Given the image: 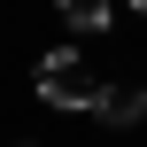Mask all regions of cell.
Listing matches in <instances>:
<instances>
[{"mask_svg":"<svg viewBox=\"0 0 147 147\" xmlns=\"http://www.w3.org/2000/svg\"><path fill=\"white\" fill-rule=\"evenodd\" d=\"M124 8H147V0H124Z\"/></svg>","mask_w":147,"mask_h":147,"instance_id":"cell-4","label":"cell"},{"mask_svg":"<svg viewBox=\"0 0 147 147\" xmlns=\"http://www.w3.org/2000/svg\"><path fill=\"white\" fill-rule=\"evenodd\" d=\"M93 116H101V124H140L147 116V85H109Z\"/></svg>","mask_w":147,"mask_h":147,"instance_id":"cell-2","label":"cell"},{"mask_svg":"<svg viewBox=\"0 0 147 147\" xmlns=\"http://www.w3.org/2000/svg\"><path fill=\"white\" fill-rule=\"evenodd\" d=\"M31 85H39V101H47V109H70V116H93V109H101V93H109V85L93 78V62H85V54H39V78H31Z\"/></svg>","mask_w":147,"mask_h":147,"instance_id":"cell-1","label":"cell"},{"mask_svg":"<svg viewBox=\"0 0 147 147\" xmlns=\"http://www.w3.org/2000/svg\"><path fill=\"white\" fill-rule=\"evenodd\" d=\"M62 8V23H78V31H109V0H54Z\"/></svg>","mask_w":147,"mask_h":147,"instance_id":"cell-3","label":"cell"}]
</instances>
